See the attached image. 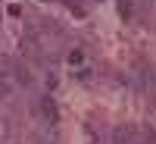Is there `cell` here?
I'll use <instances>...</instances> for the list:
<instances>
[{
    "label": "cell",
    "instance_id": "1",
    "mask_svg": "<svg viewBox=\"0 0 156 144\" xmlns=\"http://www.w3.org/2000/svg\"><path fill=\"white\" fill-rule=\"evenodd\" d=\"M41 110H44V116H47L50 122H56V119H59V113H56V107H53V100H50V97L41 100Z\"/></svg>",
    "mask_w": 156,
    "mask_h": 144
},
{
    "label": "cell",
    "instance_id": "3",
    "mask_svg": "<svg viewBox=\"0 0 156 144\" xmlns=\"http://www.w3.org/2000/svg\"><path fill=\"white\" fill-rule=\"evenodd\" d=\"M69 63H72V66H75V63H81V50H72V54H69Z\"/></svg>",
    "mask_w": 156,
    "mask_h": 144
},
{
    "label": "cell",
    "instance_id": "2",
    "mask_svg": "<svg viewBox=\"0 0 156 144\" xmlns=\"http://www.w3.org/2000/svg\"><path fill=\"white\" fill-rule=\"evenodd\" d=\"M119 13H122V16L128 19V16H131V0H119Z\"/></svg>",
    "mask_w": 156,
    "mask_h": 144
}]
</instances>
